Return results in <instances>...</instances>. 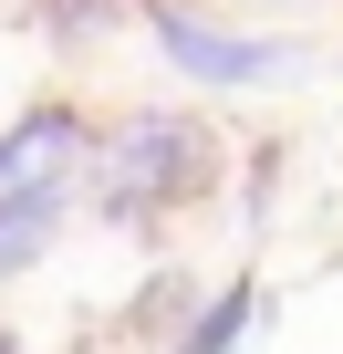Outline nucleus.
I'll return each instance as SVG.
<instances>
[{"mask_svg":"<svg viewBox=\"0 0 343 354\" xmlns=\"http://www.w3.org/2000/svg\"><path fill=\"white\" fill-rule=\"evenodd\" d=\"M84 177H94L104 230L156 240V230H177L188 209L219 198L229 146H219V125H208L198 104H135V115H115V125L94 136V167H84Z\"/></svg>","mask_w":343,"mask_h":354,"instance_id":"nucleus-1","label":"nucleus"},{"mask_svg":"<svg viewBox=\"0 0 343 354\" xmlns=\"http://www.w3.org/2000/svg\"><path fill=\"white\" fill-rule=\"evenodd\" d=\"M146 32H156V53H166V63H177L188 84H208V94H260V84H291V73L312 63L302 42L198 21V11H177V0H146Z\"/></svg>","mask_w":343,"mask_h":354,"instance_id":"nucleus-2","label":"nucleus"},{"mask_svg":"<svg viewBox=\"0 0 343 354\" xmlns=\"http://www.w3.org/2000/svg\"><path fill=\"white\" fill-rule=\"evenodd\" d=\"M94 115L73 94H42L21 104L11 125H0V198H42V188H84V167H94Z\"/></svg>","mask_w":343,"mask_h":354,"instance_id":"nucleus-3","label":"nucleus"},{"mask_svg":"<svg viewBox=\"0 0 343 354\" xmlns=\"http://www.w3.org/2000/svg\"><path fill=\"white\" fill-rule=\"evenodd\" d=\"M250 313H260V271H229L208 302H188V323L166 333V354H239Z\"/></svg>","mask_w":343,"mask_h":354,"instance_id":"nucleus-4","label":"nucleus"},{"mask_svg":"<svg viewBox=\"0 0 343 354\" xmlns=\"http://www.w3.org/2000/svg\"><path fill=\"white\" fill-rule=\"evenodd\" d=\"M63 209H73V188H42V198H0V281H21V271L52 250Z\"/></svg>","mask_w":343,"mask_h":354,"instance_id":"nucleus-5","label":"nucleus"},{"mask_svg":"<svg viewBox=\"0 0 343 354\" xmlns=\"http://www.w3.org/2000/svg\"><path fill=\"white\" fill-rule=\"evenodd\" d=\"M115 11H125V0H32V32L63 42V53H84V42L115 32Z\"/></svg>","mask_w":343,"mask_h":354,"instance_id":"nucleus-6","label":"nucleus"},{"mask_svg":"<svg viewBox=\"0 0 343 354\" xmlns=\"http://www.w3.org/2000/svg\"><path fill=\"white\" fill-rule=\"evenodd\" d=\"M0 354H21V333H11V323H0Z\"/></svg>","mask_w":343,"mask_h":354,"instance_id":"nucleus-7","label":"nucleus"},{"mask_svg":"<svg viewBox=\"0 0 343 354\" xmlns=\"http://www.w3.org/2000/svg\"><path fill=\"white\" fill-rule=\"evenodd\" d=\"M135 11H146V0H135Z\"/></svg>","mask_w":343,"mask_h":354,"instance_id":"nucleus-8","label":"nucleus"}]
</instances>
